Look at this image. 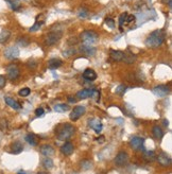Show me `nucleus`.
<instances>
[{
  "label": "nucleus",
  "mask_w": 172,
  "mask_h": 174,
  "mask_svg": "<svg viewBox=\"0 0 172 174\" xmlns=\"http://www.w3.org/2000/svg\"><path fill=\"white\" fill-rule=\"evenodd\" d=\"M31 90L30 88H28V87H25V88L20 89V90L18 91V95L20 96V97H28L29 95H30Z\"/></svg>",
  "instance_id": "2f4dec72"
},
{
  "label": "nucleus",
  "mask_w": 172,
  "mask_h": 174,
  "mask_svg": "<svg viewBox=\"0 0 172 174\" xmlns=\"http://www.w3.org/2000/svg\"><path fill=\"white\" fill-rule=\"evenodd\" d=\"M44 113H45V111H44V108H42V107H40V108H37L36 111H35V114H36V116H38V117L44 116Z\"/></svg>",
  "instance_id": "4c0bfd02"
},
{
  "label": "nucleus",
  "mask_w": 172,
  "mask_h": 174,
  "mask_svg": "<svg viewBox=\"0 0 172 174\" xmlns=\"http://www.w3.org/2000/svg\"><path fill=\"white\" fill-rule=\"evenodd\" d=\"M40 153L43 155L47 156V157H50V156L54 155V150L51 146H48V144H45L40 148Z\"/></svg>",
  "instance_id": "f3484780"
},
{
  "label": "nucleus",
  "mask_w": 172,
  "mask_h": 174,
  "mask_svg": "<svg viewBox=\"0 0 172 174\" xmlns=\"http://www.w3.org/2000/svg\"><path fill=\"white\" fill-rule=\"evenodd\" d=\"M7 73L9 79L11 80H16L19 77V68L14 64H11L7 67Z\"/></svg>",
  "instance_id": "0eeeda50"
},
{
  "label": "nucleus",
  "mask_w": 172,
  "mask_h": 174,
  "mask_svg": "<svg viewBox=\"0 0 172 174\" xmlns=\"http://www.w3.org/2000/svg\"><path fill=\"white\" fill-rule=\"evenodd\" d=\"M22 149H23V146L19 141H15L11 144V152L14 154H19L22 151Z\"/></svg>",
  "instance_id": "6ab92c4d"
},
{
  "label": "nucleus",
  "mask_w": 172,
  "mask_h": 174,
  "mask_svg": "<svg viewBox=\"0 0 172 174\" xmlns=\"http://www.w3.org/2000/svg\"><path fill=\"white\" fill-rule=\"evenodd\" d=\"M95 95H97V91H95L93 89L90 88H85L78 91L77 98L78 99H87L89 97H95Z\"/></svg>",
  "instance_id": "1a4fd4ad"
},
{
  "label": "nucleus",
  "mask_w": 172,
  "mask_h": 174,
  "mask_svg": "<svg viewBox=\"0 0 172 174\" xmlns=\"http://www.w3.org/2000/svg\"><path fill=\"white\" fill-rule=\"evenodd\" d=\"M89 125L95 130L96 133H100L102 131V123L99 119H93V120H89Z\"/></svg>",
  "instance_id": "a211bd4d"
},
{
  "label": "nucleus",
  "mask_w": 172,
  "mask_h": 174,
  "mask_svg": "<svg viewBox=\"0 0 172 174\" xmlns=\"http://www.w3.org/2000/svg\"><path fill=\"white\" fill-rule=\"evenodd\" d=\"M61 66H62V60H58V58H51L48 62V67L50 69H56Z\"/></svg>",
  "instance_id": "412c9836"
},
{
  "label": "nucleus",
  "mask_w": 172,
  "mask_h": 174,
  "mask_svg": "<svg viewBox=\"0 0 172 174\" xmlns=\"http://www.w3.org/2000/svg\"><path fill=\"white\" fill-rule=\"evenodd\" d=\"M91 167H93V163H91L90 160L85 159V160H82L81 161V168L82 169L88 170V169H90Z\"/></svg>",
  "instance_id": "c756f323"
},
{
  "label": "nucleus",
  "mask_w": 172,
  "mask_h": 174,
  "mask_svg": "<svg viewBox=\"0 0 172 174\" xmlns=\"http://www.w3.org/2000/svg\"><path fill=\"white\" fill-rule=\"evenodd\" d=\"M11 36V32L9 30H2L0 33V44H4L9 40Z\"/></svg>",
  "instance_id": "4be33fe9"
},
{
  "label": "nucleus",
  "mask_w": 172,
  "mask_h": 174,
  "mask_svg": "<svg viewBox=\"0 0 172 174\" xmlns=\"http://www.w3.org/2000/svg\"><path fill=\"white\" fill-rule=\"evenodd\" d=\"M73 134H75V128L69 123H66L62 125V128H58V138L60 140H68L72 137Z\"/></svg>",
  "instance_id": "f03ea898"
},
{
  "label": "nucleus",
  "mask_w": 172,
  "mask_h": 174,
  "mask_svg": "<svg viewBox=\"0 0 172 174\" xmlns=\"http://www.w3.org/2000/svg\"><path fill=\"white\" fill-rule=\"evenodd\" d=\"M169 93H170L169 87L166 85H158V86H155L153 88V93L156 97H159V98L166 97Z\"/></svg>",
  "instance_id": "39448f33"
},
{
  "label": "nucleus",
  "mask_w": 172,
  "mask_h": 174,
  "mask_svg": "<svg viewBox=\"0 0 172 174\" xmlns=\"http://www.w3.org/2000/svg\"><path fill=\"white\" fill-rule=\"evenodd\" d=\"M4 100H5V103H7V104L9 105L10 107H12V108H14V109H19V108H20V104H19V103L17 102L16 100H14L13 98L7 97Z\"/></svg>",
  "instance_id": "aec40b11"
},
{
  "label": "nucleus",
  "mask_w": 172,
  "mask_h": 174,
  "mask_svg": "<svg viewBox=\"0 0 172 174\" xmlns=\"http://www.w3.org/2000/svg\"><path fill=\"white\" fill-rule=\"evenodd\" d=\"M18 174H25V173H23L22 171H20V172H18Z\"/></svg>",
  "instance_id": "a19ab883"
},
{
  "label": "nucleus",
  "mask_w": 172,
  "mask_h": 174,
  "mask_svg": "<svg viewBox=\"0 0 172 174\" xmlns=\"http://www.w3.org/2000/svg\"><path fill=\"white\" fill-rule=\"evenodd\" d=\"M37 174H47V173H45V172H40V173H37Z\"/></svg>",
  "instance_id": "79ce46f5"
},
{
  "label": "nucleus",
  "mask_w": 172,
  "mask_h": 174,
  "mask_svg": "<svg viewBox=\"0 0 172 174\" xmlns=\"http://www.w3.org/2000/svg\"><path fill=\"white\" fill-rule=\"evenodd\" d=\"M142 144H144V138L138 137V136H135L132 137L130 140V146L134 150H138V149L142 148Z\"/></svg>",
  "instance_id": "9b49d317"
},
{
  "label": "nucleus",
  "mask_w": 172,
  "mask_h": 174,
  "mask_svg": "<svg viewBox=\"0 0 172 174\" xmlns=\"http://www.w3.org/2000/svg\"><path fill=\"white\" fill-rule=\"evenodd\" d=\"M4 56L7 60H14L19 56V49L17 47H9L5 49L4 51Z\"/></svg>",
  "instance_id": "6e6552de"
},
{
  "label": "nucleus",
  "mask_w": 172,
  "mask_h": 174,
  "mask_svg": "<svg viewBox=\"0 0 172 174\" xmlns=\"http://www.w3.org/2000/svg\"><path fill=\"white\" fill-rule=\"evenodd\" d=\"M83 78L85 80H87V81H95L97 79V73L95 72V70L90 69V68H87V69L84 70Z\"/></svg>",
  "instance_id": "4468645a"
},
{
  "label": "nucleus",
  "mask_w": 172,
  "mask_h": 174,
  "mask_svg": "<svg viewBox=\"0 0 172 174\" xmlns=\"http://www.w3.org/2000/svg\"><path fill=\"white\" fill-rule=\"evenodd\" d=\"M7 2V4L11 7L12 10L14 11H17V10L20 9L21 7V3H20V0H5Z\"/></svg>",
  "instance_id": "5701e85b"
},
{
  "label": "nucleus",
  "mask_w": 172,
  "mask_h": 174,
  "mask_svg": "<svg viewBox=\"0 0 172 174\" xmlns=\"http://www.w3.org/2000/svg\"><path fill=\"white\" fill-rule=\"evenodd\" d=\"M61 37H62V32H58V31L50 32L45 37V44L47 46H53L61 40Z\"/></svg>",
  "instance_id": "20e7f679"
},
{
  "label": "nucleus",
  "mask_w": 172,
  "mask_h": 174,
  "mask_svg": "<svg viewBox=\"0 0 172 174\" xmlns=\"http://www.w3.org/2000/svg\"><path fill=\"white\" fill-rule=\"evenodd\" d=\"M29 43H30L29 42V40L25 36L19 37L18 40H17V45H18V46H21V47H27L29 45Z\"/></svg>",
  "instance_id": "c85d7f7f"
},
{
  "label": "nucleus",
  "mask_w": 172,
  "mask_h": 174,
  "mask_svg": "<svg viewBox=\"0 0 172 174\" xmlns=\"http://www.w3.org/2000/svg\"><path fill=\"white\" fill-rule=\"evenodd\" d=\"M152 132H153V135H154V137L157 138V139H159V138H162L164 136V132L163 130H162L159 126L155 125L153 128V130H152Z\"/></svg>",
  "instance_id": "a878e982"
},
{
  "label": "nucleus",
  "mask_w": 172,
  "mask_h": 174,
  "mask_svg": "<svg viewBox=\"0 0 172 174\" xmlns=\"http://www.w3.org/2000/svg\"><path fill=\"white\" fill-rule=\"evenodd\" d=\"M5 83H7V79H5V77L4 75H0V89L4 87Z\"/></svg>",
  "instance_id": "e433bc0d"
},
{
  "label": "nucleus",
  "mask_w": 172,
  "mask_h": 174,
  "mask_svg": "<svg viewBox=\"0 0 172 174\" xmlns=\"http://www.w3.org/2000/svg\"><path fill=\"white\" fill-rule=\"evenodd\" d=\"M105 22H106L107 26H109V28L111 29L115 28V22H114V20H113L112 18H106L105 19Z\"/></svg>",
  "instance_id": "c9c22d12"
},
{
  "label": "nucleus",
  "mask_w": 172,
  "mask_h": 174,
  "mask_svg": "<svg viewBox=\"0 0 172 174\" xmlns=\"http://www.w3.org/2000/svg\"><path fill=\"white\" fill-rule=\"evenodd\" d=\"M80 49H81V51L84 54H86V55H93L96 53V51H97L95 47L89 46V45H82Z\"/></svg>",
  "instance_id": "dca6fc26"
},
{
  "label": "nucleus",
  "mask_w": 172,
  "mask_h": 174,
  "mask_svg": "<svg viewBox=\"0 0 172 174\" xmlns=\"http://www.w3.org/2000/svg\"><path fill=\"white\" fill-rule=\"evenodd\" d=\"M80 37H81V40L83 42V45H89V46H93L98 40V34L95 31L91 30H86L82 32Z\"/></svg>",
  "instance_id": "7ed1b4c3"
},
{
  "label": "nucleus",
  "mask_w": 172,
  "mask_h": 174,
  "mask_svg": "<svg viewBox=\"0 0 172 174\" xmlns=\"http://www.w3.org/2000/svg\"><path fill=\"white\" fill-rule=\"evenodd\" d=\"M126 85H119L118 87L116 88V93L119 96H122L124 95V93H126Z\"/></svg>",
  "instance_id": "473e14b6"
},
{
  "label": "nucleus",
  "mask_w": 172,
  "mask_h": 174,
  "mask_svg": "<svg viewBox=\"0 0 172 174\" xmlns=\"http://www.w3.org/2000/svg\"><path fill=\"white\" fill-rule=\"evenodd\" d=\"M126 16H128V14H126V13H123V14L120 15V18H119V26H120V27H123V25H126Z\"/></svg>",
  "instance_id": "72a5a7b5"
},
{
  "label": "nucleus",
  "mask_w": 172,
  "mask_h": 174,
  "mask_svg": "<svg viewBox=\"0 0 172 174\" xmlns=\"http://www.w3.org/2000/svg\"><path fill=\"white\" fill-rule=\"evenodd\" d=\"M128 154L126 153V152H119L118 154H117L116 158H115V164H116L117 166H124L126 163H128Z\"/></svg>",
  "instance_id": "9d476101"
},
{
  "label": "nucleus",
  "mask_w": 172,
  "mask_h": 174,
  "mask_svg": "<svg viewBox=\"0 0 172 174\" xmlns=\"http://www.w3.org/2000/svg\"><path fill=\"white\" fill-rule=\"evenodd\" d=\"M26 141L31 146H36L37 144V138L34 134H28L26 136Z\"/></svg>",
  "instance_id": "b1692460"
},
{
  "label": "nucleus",
  "mask_w": 172,
  "mask_h": 174,
  "mask_svg": "<svg viewBox=\"0 0 172 174\" xmlns=\"http://www.w3.org/2000/svg\"><path fill=\"white\" fill-rule=\"evenodd\" d=\"M111 58L116 62H121V60H123L124 52L119 51V50H111Z\"/></svg>",
  "instance_id": "2eb2a0df"
},
{
  "label": "nucleus",
  "mask_w": 172,
  "mask_h": 174,
  "mask_svg": "<svg viewBox=\"0 0 172 174\" xmlns=\"http://www.w3.org/2000/svg\"><path fill=\"white\" fill-rule=\"evenodd\" d=\"M165 31L162 30V29H158V30H155L147 37L146 40V45L147 47L149 48H158L165 40Z\"/></svg>",
  "instance_id": "f257e3e1"
},
{
  "label": "nucleus",
  "mask_w": 172,
  "mask_h": 174,
  "mask_svg": "<svg viewBox=\"0 0 172 174\" xmlns=\"http://www.w3.org/2000/svg\"><path fill=\"white\" fill-rule=\"evenodd\" d=\"M42 25H43V22H38V21H36V22L34 23V26H33L32 28L30 29V31H31V32H34V31L38 30V29L42 27Z\"/></svg>",
  "instance_id": "f704fd0d"
},
{
  "label": "nucleus",
  "mask_w": 172,
  "mask_h": 174,
  "mask_svg": "<svg viewBox=\"0 0 172 174\" xmlns=\"http://www.w3.org/2000/svg\"><path fill=\"white\" fill-rule=\"evenodd\" d=\"M73 150H75V146L71 142L67 141L63 144V146H61V152L64 154V155H71L73 153Z\"/></svg>",
  "instance_id": "f8f14e48"
},
{
  "label": "nucleus",
  "mask_w": 172,
  "mask_h": 174,
  "mask_svg": "<svg viewBox=\"0 0 172 174\" xmlns=\"http://www.w3.org/2000/svg\"><path fill=\"white\" fill-rule=\"evenodd\" d=\"M68 101H69V102H71V103H76V102H77V100H76L75 98H72V97H68Z\"/></svg>",
  "instance_id": "ea45409f"
},
{
  "label": "nucleus",
  "mask_w": 172,
  "mask_h": 174,
  "mask_svg": "<svg viewBox=\"0 0 172 174\" xmlns=\"http://www.w3.org/2000/svg\"><path fill=\"white\" fill-rule=\"evenodd\" d=\"M135 60H136V56H135L134 54L124 53V58H123L124 62H126V63H129V64H132V63H134L135 62Z\"/></svg>",
  "instance_id": "cd10ccee"
},
{
  "label": "nucleus",
  "mask_w": 172,
  "mask_h": 174,
  "mask_svg": "<svg viewBox=\"0 0 172 174\" xmlns=\"http://www.w3.org/2000/svg\"><path fill=\"white\" fill-rule=\"evenodd\" d=\"M144 157L147 161H152V160L155 159L156 155L153 151H144Z\"/></svg>",
  "instance_id": "bb28decb"
},
{
  "label": "nucleus",
  "mask_w": 172,
  "mask_h": 174,
  "mask_svg": "<svg viewBox=\"0 0 172 174\" xmlns=\"http://www.w3.org/2000/svg\"><path fill=\"white\" fill-rule=\"evenodd\" d=\"M53 109L56 113H65V111H69V106L67 104H56Z\"/></svg>",
  "instance_id": "393cba45"
},
{
  "label": "nucleus",
  "mask_w": 172,
  "mask_h": 174,
  "mask_svg": "<svg viewBox=\"0 0 172 174\" xmlns=\"http://www.w3.org/2000/svg\"><path fill=\"white\" fill-rule=\"evenodd\" d=\"M157 159H158V163L161 164L162 166H164V167H169L171 165V158L166 153H161L158 155Z\"/></svg>",
  "instance_id": "ddd939ff"
},
{
  "label": "nucleus",
  "mask_w": 172,
  "mask_h": 174,
  "mask_svg": "<svg viewBox=\"0 0 172 174\" xmlns=\"http://www.w3.org/2000/svg\"><path fill=\"white\" fill-rule=\"evenodd\" d=\"M85 114V107L84 106H76L75 108L72 109V111L70 113V120L76 121L79 118H81L83 115Z\"/></svg>",
  "instance_id": "423d86ee"
},
{
  "label": "nucleus",
  "mask_w": 172,
  "mask_h": 174,
  "mask_svg": "<svg viewBox=\"0 0 172 174\" xmlns=\"http://www.w3.org/2000/svg\"><path fill=\"white\" fill-rule=\"evenodd\" d=\"M134 21H135V16H133V15H128V16H126V25H128V23H131V22H134Z\"/></svg>",
  "instance_id": "58836bf2"
},
{
  "label": "nucleus",
  "mask_w": 172,
  "mask_h": 174,
  "mask_svg": "<svg viewBox=\"0 0 172 174\" xmlns=\"http://www.w3.org/2000/svg\"><path fill=\"white\" fill-rule=\"evenodd\" d=\"M43 164H44V167L46 168V169H51V168L53 167V161H52V159H50L49 157L45 158V159L43 160Z\"/></svg>",
  "instance_id": "7c9ffc66"
}]
</instances>
